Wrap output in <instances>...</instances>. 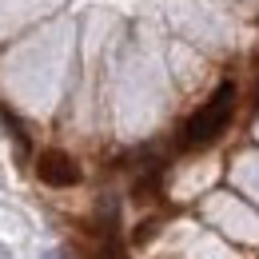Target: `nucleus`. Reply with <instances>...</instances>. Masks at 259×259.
Wrapping results in <instances>:
<instances>
[{"label":"nucleus","instance_id":"obj_1","mask_svg":"<svg viewBox=\"0 0 259 259\" xmlns=\"http://www.w3.org/2000/svg\"><path fill=\"white\" fill-rule=\"evenodd\" d=\"M231 116H235V84L224 80L220 88H215V96L207 100L195 116H188V124L180 132V148H207V144H215L220 136L227 132L231 124Z\"/></svg>","mask_w":259,"mask_h":259},{"label":"nucleus","instance_id":"obj_2","mask_svg":"<svg viewBox=\"0 0 259 259\" xmlns=\"http://www.w3.org/2000/svg\"><path fill=\"white\" fill-rule=\"evenodd\" d=\"M36 176L48 188H72V184H80V163L60 148H44L36 156Z\"/></svg>","mask_w":259,"mask_h":259},{"label":"nucleus","instance_id":"obj_3","mask_svg":"<svg viewBox=\"0 0 259 259\" xmlns=\"http://www.w3.org/2000/svg\"><path fill=\"white\" fill-rule=\"evenodd\" d=\"M0 128H4L8 136H12V144L20 148V156H28V152H32V140H28L24 124H20V120L12 116V108H4V104H0Z\"/></svg>","mask_w":259,"mask_h":259},{"label":"nucleus","instance_id":"obj_4","mask_svg":"<svg viewBox=\"0 0 259 259\" xmlns=\"http://www.w3.org/2000/svg\"><path fill=\"white\" fill-rule=\"evenodd\" d=\"M48 259H64V255H60V251H52V255H48Z\"/></svg>","mask_w":259,"mask_h":259},{"label":"nucleus","instance_id":"obj_5","mask_svg":"<svg viewBox=\"0 0 259 259\" xmlns=\"http://www.w3.org/2000/svg\"><path fill=\"white\" fill-rule=\"evenodd\" d=\"M255 108H259V92H255Z\"/></svg>","mask_w":259,"mask_h":259}]
</instances>
